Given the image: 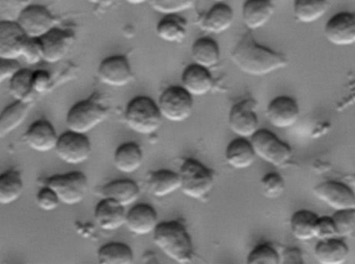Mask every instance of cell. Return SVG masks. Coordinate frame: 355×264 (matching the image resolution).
Masks as SVG:
<instances>
[{"instance_id": "cell-29", "label": "cell", "mask_w": 355, "mask_h": 264, "mask_svg": "<svg viewBox=\"0 0 355 264\" xmlns=\"http://www.w3.org/2000/svg\"><path fill=\"white\" fill-rule=\"evenodd\" d=\"M157 37L171 44H181L187 37V21L180 14L164 15L156 26Z\"/></svg>"}, {"instance_id": "cell-14", "label": "cell", "mask_w": 355, "mask_h": 264, "mask_svg": "<svg viewBox=\"0 0 355 264\" xmlns=\"http://www.w3.org/2000/svg\"><path fill=\"white\" fill-rule=\"evenodd\" d=\"M324 35L329 43L339 47L354 45V12H341L334 15L325 24Z\"/></svg>"}, {"instance_id": "cell-11", "label": "cell", "mask_w": 355, "mask_h": 264, "mask_svg": "<svg viewBox=\"0 0 355 264\" xmlns=\"http://www.w3.org/2000/svg\"><path fill=\"white\" fill-rule=\"evenodd\" d=\"M258 104L254 100L246 99L238 102L230 110L229 126L232 132L242 138H252L259 130L257 114Z\"/></svg>"}, {"instance_id": "cell-49", "label": "cell", "mask_w": 355, "mask_h": 264, "mask_svg": "<svg viewBox=\"0 0 355 264\" xmlns=\"http://www.w3.org/2000/svg\"><path fill=\"white\" fill-rule=\"evenodd\" d=\"M346 184L352 188V190L355 193V174H352V176H347L345 178Z\"/></svg>"}, {"instance_id": "cell-5", "label": "cell", "mask_w": 355, "mask_h": 264, "mask_svg": "<svg viewBox=\"0 0 355 264\" xmlns=\"http://www.w3.org/2000/svg\"><path fill=\"white\" fill-rule=\"evenodd\" d=\"M108 109L95 97L78 102L67 113L66 124L68 130L87 134L106 120Z\"/></svg>"}, {"instance_id": "cell-9", "label": "cell", "mask_w": 355, "mask_h": 264, "mask_svg": "<svg viewBox=\"0 0 355 264\" xmlns=\"http://www.w3.org/2000/svg\"><path fill=\"white\" fill-rule=\"evenodd\" d=\"M17 23L31 39H41L55 27V18L46 6L29 4L17 15Z\"/></svg>"}, {"instance_id": "cell-6", "label": "cell", "mask_w": 355, "mask_h": 264, "mask_svg": "<svg viewBox=\"0 0 355 264\" xmlns=\"http://www.w3.org/2000/svg\"><path fill=\"white\" fill-rule=\"evenodd\" d=\"M257 158L275 167H284L292 159V149L267 129H259L250 138Z\"/></svg>"}, {"instance_id": "cell-50", "label": "cell", "mask_w": 355, "mask_h": 264, "mask_svg": "<svg viewBox=\"0 0 355 264\" xmlns=\"http://www.w3.org/2000/svg\"><path fill=\"white\" fill-rule=\"evenodd\" d=\"M124 1L131 6H141V4L148 3L150 0H124Z\"/></svg>"}, {"instance_id": "cell-39", "label": "cell", "mask_w": 355, "mask_h": 264, "mask_svg": "<svg viewBox=\"0 0 355 264\" xmlns=\"http://www.w3.org/2000/svg\"><path fill=\"white\" fill-rule=\"evenodd\" d=\"M334 223L337 229L338 238H346L355 230V209L337 211L334 214Z\"/></svg>"}, {"instance_id": "cell-17", "label": "cell", "mask_w": 355, "mask_h": 264, "mask_svg": "<svg viewBox=\"0 0 355 264\" xmlns=\"http://www.w3.org/2000/svg\"><path fill=\"white\" fill-rule=\"evenodd\" d=\"M23 139L29 149L45 153L55 149L58 135L51 122L40 120L29 126Z\"/></svg>"}, {"instance_id": "cell-37", "label": "cell", "mask_w": 355, "mask_h": 264, "mask_svg": "<svg viewBox=\"0 0 355 264\" xmlns=\"http://www.w3.org/2000/svg\"><path fill=\"white\" fill-rule=\"evenodd\" d=\"M248 264H279L281 255L269 244L254 247L248 256Z\"/></svg>"}, {"instance_id": "cell-42", "label": "cell", "mask_w": 355, "mask_h": 264, "mask_svg": "<svg viewBox=\"0 0 355 264\" xmlns=\"http://www.w3.org/2000/svg\"><path fill=\"white\" fill-rule=\"evenodd\" d=\"M37 205L42 211H53L60 207V201L54 191L45 186L37 194Z\"/></svg>"}, {"instance_id": "cell-33", "label": "cell", "mask_w": 355, "mask_h": 264, "mask_svg": "<svg viewBox=\"0 0 355 264\" xmlns=\"http://www.w3.org/2000/svg\"><path fill=\"white\" fill-rule=\"evenodd\" d=\"M329 8L327 0H294V17L298 22L310 24L323 18Z\"/></svg>"}, {"instance_id": "cell-30", "label": "cell", "mask_w": 355, "mask_h": 264, "mask_svg": "<svg viewBox=\"0 0 355 264\" xmlns=\"http://www.w3.org/2000/svg\"><path fill=\"white\" fill-rule=\"evenodd\" d=\"M191 57L193 64L210 70L220 62V47L212 37H200L192 44Z\"/></svg>"}, {"instance_id": "cell-40", "label": "cell", "mask_w": 355, "mask_h": 264, "mask_svg": "<svg viewBox=\"0 0 355 264\" xmlns=\"http://www.w3.org/2000/svg\"><path fill=\"white\" fill-rule=\"evenodd\" d=\"M263 194L269 199H277L285 192L286 184L283 176L279 173H267L261 180Z\"/></svg>"}, {"instance_id": "cell-34", "label": "cell", "mask_w": 355, "mask_h": 264, "mask_svg": "<svg viewBox=\"0 0 355 264\" xmlns=\"http://www.w3.org/2000/svg\"><path fill=\"white\" fill-rule=\"evenodd\" d=\"M318 218L316 214L306 209L294 213L290 220V228L294 238L302 242L315 238V227Z\"/></svg>"}, {"instance_id": "cell-18", "label": "cell", "mask_w": 355, "mask_h": 264, "mask_svg": "<svg viewBox=\"0 0 355 264\" xmlns=\"http://www.w3.org/2000/svg\"><path fill=\"white\" fill-rule=\"evenodd\" d=\"M158 215L152 205L139 203L133 205L126 213L125 225L135 236H148L153 234L157 227Z\"/></svg>"}, {"instance_id": "cell-2", "label": "cell", "mask_w": 355, "mask_h": 264, "mask_svg": "<svg viewBox=\"0 0 355 264\" xmlns=\"http://www.w3.org/2000/svg\"><path fill=\"white\" fill-rule=\"evenodd\" d=\"M154 244L168 258L177 263H191L194 258V247L191 236L179 221L158 223L153 232Z\"/></svg>"}, {"instance_id": "cell-36", "label": "cell", "mask_w": 355, "mask_h": 264, "mask_svg": "<svg viewBox=\"0 0 355 264\" xmlns=\"http://www.w3.org/2000/svg\"><path fill=\"white\" fill-rule=\"evenodd\" d=\"M31 78H33V72L31 70L21 68L8 81V91L15 101L31 103L33 95H35L33 89Z\"/></svg>"}, {"instance_id": "cell-8", "label": "cell", "mask_w": 355, "mask_h": 264, "mask_svg": "<svg viewBox=\"0 0 355 264\" xmlns=\"http://www.w3.org/2000/svg\"><path fill=\"white\" fill-rule=\"evenodd\" d=\"M158 107L162 118L173 122H185L193 110V97L183 86L168 87L160 95Z\"/></svg>"}, {"instance_id": "cell-1", "label": "cell", "mask_w": 355, "mask_h": 264, "mask_svg": "<svg viewBox=\"0 0 355 264\" xmlns=\"http://www.w3.org/2000/svg\"><path fill=\"white\" fill-rule=\"evenodd\" d=\"M233 64L244 74L263 77L286 68L287 56L257 43L250 35H244L231 52Z\"/></svg>"}, {"instance_id": "cell-51", "label": "cell", "mask_w": 355, "mask_h": 264, "mask_svg": "<svg viewBox=\"0 0 355 264\" xmlns=\"http://www.w3.org/2000/svg\"><path fill=\"white\" fill-rule=\"evenodd\" d=\"M211 1H215V2H225V1H227V0H211Z\"/></svg>"}, {"instance_id": "cell-24", "label": "cell", "mask_w": 355, "mask_h": 264, "mask_svg": "<svg viewBox=\"0 0 355 264\" xmlns=\"http://www.w3.org/2000/svg\"><path fill=\"white\" fill-rule=\"evenodd\" d=\"M234 17L233 8L229 4L216 2L202 17L200 28L206 32L219 35L231 28Z\"/></svg>"}, {"instance_id": "cell-22", "label": "cell", "mask_w": 355, "mask_h": 264, "mask_svg": "<svg viewBox=\"0 0 355 264\" xmlns=\"http://www.w3.org/2000/svg\"><path fill=\"white\" fill-rule=\"evenodd\" d=\"M275 10L271 0H246L242 6V21L250 30H257L270 21Z\"/></svg>"}, {"instance_id": "cell-38", "label": "cell", "mask_w": 355, "mask_h": 264, "mask_svg": "<svg viewBox=\"0 0 355 264\" xmlns=\"http://www.w3.org/2000/svg\"><path fill=\"white\" fill-rule=\"evenodd\" d=\"M149 3L159 14H181L192 8L194 0H150Z\"/></svg>"}, {"instance_id": "cell-35", "label": "cell", "mask_w": 355, "mask_h": 264, "mask_svg": "<svg viewBox=\"0 0 355 264\" xmlns=\"http://www.w3.org/2000/svg\"><path fill=\"white\" fill-rule=\"evenodd\" d=\"M97 258L101 264H130L135 261L132 249L124 243H108L98 250Z\"/></svg>"}, {"instance_id": "cell-20", "label": "cell", "mask_w": 355, "mask_h": 264, "mask_svg": "<svg viewBox=\"0 0 355 264\" xmlns=\"http://www.w3.org/2000/svg\"><path fill=\"white\" fill-rule=\"evenodd\" d=\"M182 86L192 97L208 95L214 87V79L210 70L196 64H189L184 68L181 77Z\"/></svg>"}, {"instance_id": "cell-43", "label": "cell", "mask_w": 355, "mask_h": 264, "mask_svg": "<svg viewBox=\"0 0 355 264\" xmlns=\"http://www.w3.org/2000/svg\"><path fill=\"white\" fill-rule=\"evenodd\" d=\"M337 229L333 218L319 217L317 220L316 227H315V238L319 241L329 240V238H337Z\"/></svg>"}, {"instance_id": "cell-44", "label": "cell", "mask_w": 355, "mask_h": 264, "mask_svg": "<svg viewBox=\"0 0 355 264\" xmlns=\"http://www.w3.org/2000/svg\"><path fill=\"white\" fill-rule=\"evenodd\" d=\"M51 82V76L47 70H39L33 72L31 83H33V89L35 95L47 93Z\"/></svg>"}, {"instance_id": "cell-13", "label": "cell", "mask_w": 355, "mask_h": 264, "mask_svg": "<svg viewBox=\"0 0 355 264\" xmlns=\"http://www.w3.org/2000/svg\"><path fill=\"white\" fill-rule=\"evenodd\" d=\"M314 195L335 211L355 209V193L346 182H321L315 187Z\"/></svg>"}, {"instance_id": "cell-31", "label": "cell", "mask_w": 355, "mask_h": 264, "mask_svg": "<svg viewBox=\"0 0 355 264\" xmlns=\"http://www.w3.org/2000/svg\"><path fill=\"white\" fill-rule=\"evenodd\" d=\"M31 103L16 101L0 113V139L10 135L26 120Z\"/></svg>"}, {"instance_id": "cell-32", "label": "cell", "mask_w": 355, "mask_h": 264, "mask_svg": "<svg viewBox=\"0 0 355 264\" xmlns=\"http://www.w3.org/2000/svg\"><path fill=\"white\" fill-rule=\"evenodd\" d=\"M24 182L17 170H8L0 174V205H10L22 196Z\"/></svg>"}, {"instance_id": "cell-47", "label": "cell", "mask_w": 355, "mask_h": 264, "mask_svg": "<svg viewBox=\"0 0 355 264\" xmlns=\"http://www.w3.org/2000/svg\"><path fill=\"white\" fill-rule=\"evenodd\" d=\"M281 263L302 264L304 263L302 254L298 249L290 248L284 251L281 255Z\"/></svg>"}, {"instance_id": "cell-3", "label": "cell", "mask_w": 355, "mask_h": 264, "mask_svg": "<svg viewBox=\"0 0 355 264\" xmlns=\"http://www.w3.org/2000/svg\"><path fill=\"white\" fill-rule=\"evenodd\" d=\"M125 120L131 130L137 134H155L162 126V115L158 104L147 95L133 97L126 107Z\"/></svg>"}, {"instance_id": "cell-19", "label": "cell", "mask_w": 355, "mask_h": 264, "mask_svg": "<svg viewBox=\"0 0 355 264\" xmlns=\"http://www.w3.org/2000/svg\"><path fill=\"white\" fill-rule=\"evenodd\" d=\"M26 37L17 21H0V58L18 60Z\"/></svg>"}, {"instance_id": "cell-7", "label": "cell", "mask_w": 355, "mask_h": 264, "mask_svg": "<svg viewBox=\"0 0 355 264\" xmlns=\"http://www.w3.org/2000/svg\"><path fill=\"white\" fill-rule=\"evenodd\" d=\"M45 186L53 190L60 203L66 205H79L89 192V180L80 171L55 174L45 180Z\"/></svg>"}, {"instance_id": "cell-16", "label": "cell", "mask_w": 355, "mask_h": 264, "mask_svg": "<svg viewBox=\"0 0 355 264\" xmlns=\"http://www.w3.org/2000/svg\"><path fill=\"white\" fill-rule=\"evenodd\" d=\"M300 105L293 97L279 95L269 103L266 110L267 118L277 129H288L297 122L300 118Z\"/></svg>"}, {"instance_id": "cell-27", "label": "cell", "mask_w": 355, "mask_h": 264, "mask_svg": "<svg viewBox=\"0 0 355 264\" xmlns=\"http://www.w3.org/2000/svg\"><path fill=\"white\" fill-rule=\"evenodd\" d=\"M143 162V149L133 141L123 143L114 151V166L122 173H135L141 167Z\"/></svg>"}, {"instance_id": "cell-48", "label": "cell", "mask_w": 355, "mask_h": 264, "mask_svg": "<svg viewBox=\"0 0 355 264\" xmlns=\"http://www.w3.org/2000/svg\"><path fill=\"white\" fill-rule=\"evenodd\" d=\"M87 1L94 4V6H101V8H108V6H112L116 0H87Z\"/></svg>"}, {"instance_id": "cell-12", "label": "cell", "mask_w": 355, "mask_h": 264, "mask_svg": "<svg viewBox=\"0 0 355 264\" xmlns=\"http://www.w3.org/2000/svg\"><path fill=\"white\" fill-rule=\"evenodd\" d=\"M98 78L103 84L112 87H124L133 80L132 68L124 55L104 58L98 66Z\"/></svg>"}, {"instance_id": "cell-26", "label": "cell", "mask_w": 355, "mask_h": 264, "mask_svg": "<svg viewBox=\"0 0 355 264\" xmlns=\"http://www.w3.org/2000/svg\"><path fill=\"white\" fill-rule=\"evenodd\" d=\"M148 190L153 196L162 198L174 194L181 188L178 172L168 169L155 170L148 174Z\"/></svg>"}, {"instance_id": "cell-41", "label": "cell", "mask_w": 355, "mask_h": 264, "mask_svg": "<svg viewBox=\"0 0 355 264\" xmlns=\"http://www.w3.org/2000/svg\"><path fill=\"white\" fill-rule=\"evenodd\" d=\"M21 57L24 58L25 62L29 66H35V64L44 62L43 50H42L40 39L26 37L23 44Z\"/></svg>"}, {"instance_id": "cell-45", "label": "cell", "mask_w": 355, "mask_h": 264, "mask_svg": "<svg viewBox=\"0 0 355 264\" xmlns=\"http://www.w3.org/2000/svg\"><path fill=\"white\" fill-rule=\"evenodd\" d=\"M21 68H22L18 60L0 58V84L6 81H10Z\"/></svg>"}, {"instance_id": "cell-23", "label": "cell", "mask_w": 355, "mask_h": 264, "mask_svg": "<svg viewBox=\"0 0 355 264\" xmlns=\"http://www.w3.org/2000/svg\"><path fill=\"white\" fill-rule=\"evenodd\" d=\"M100 193L103 198L112 199L126 207L139 200L141 189L135 180L123 178L108 182L102 187Z\"/></svg>"}, {"instance_id": "cell-15", "label": "cell", "mask_w": 355, "mask_h": 264, "mask_svg": "<svg viewBox=\"0 0 355 264\" xmlns=\"http://www.w3.org/2000/svg\"><path fill=\"white\" fill-rule=\"evenodd\" d=\"M74 41V33L54 27L40 39L43 50L44 62L48 64L60 62L70 51Z\"/></svg>"}, {"instance_id": "cell-28", "label": "cell", "mask_w": 355, "mask_h": 264, "mask_svg": "<svg viewBox=\"0 0 355 264\" xmlns=\"http://www.w3.org/2000/svg\"><path fill=\"white\" fill-rule=\"evenodd\" d=\"M349 257V247L341 238L319 241L315 247V258L321 264H343Z\"/></svg>"}, {"instance_id": "cell-4", "label": "cell", "mask_w": 355, "mask_h": 264, "mask_svg": "<svg viewBox=\"0 0 355 264\" xmlns=\"http://www.w3.org/2000/svg\"><path fill=\"white\" fill-rule=\"evenodd\" d=\"M178 173L181 180L180 190L189 198L202 200L210 195L214 188L212 170L198 160L192 158L184 160Z\"/></svg>"}, {"instance_id": "cell-10", "label": "cell", "mask_w": 355, "mask_h": 264, "mask_svg": "<svg viewBox=\"0 0 355 264\" xmlns=\"http://www.w3.org/2000/svg\"><path fill=\"white\" fill-rule=\"evenodd\" d=\"M56 155L69 165H80L91 157L92 143L87 134L68 130L58 136Z\"/></svg>"}, {"instance_id": "cell-25", "label": "cell", "mask_w": 355, "mask_h": 264, "mask_svg": "<svg viewBox=\"0 0 355 264\" xmlns=\"http://www.w3.org/2000/svg\"><path fill=\"white\" fill-rule=\"evenodd\" d=\"M225 158L232 168L243 170L254 165L257 155L252 142L248 138L237 137L227 144Z\"/></svg>"}, {"instance_id": "cell-21", "label": "cell", "mask_w": 355, "mask_h": 264, "mask_svg": "<svg viewBox=\"0 0 355 264\" xmlns=\"http://www.w3.org/2000/svg\"><path fill=\"white\" fill-rule=\"evenodd\" d=\"M96 224L105 232H114L125 225L126 211L125 207L112 199L103 198L96 205Z\"/></svg>"}, {"instance_id": "cell-46", "label": "cell", "mask_w": 355, "mask_h": 264, "mask_svg": "<svg viewBox=\"0 0 355 264\" xmlns=\"http://www.w3.org/2000/svg\"><path fill=\"white\" fill-rule=\"evenodd\" d=\"M33 1V0H0V4H1L3 10H8V12H17V15H18L20 10L31 4Z\"/></svg>"}]
</instances>
